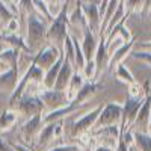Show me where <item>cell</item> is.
Returning a JSON list of instances; mask_svg holds the SVG:
<instances>
[{
  "label": "cell",
  "mask_w": 151,
  "mask_h": 151,
  "mask_svg": "<svg viewBox=\"0 0 151 151\" xmlns=\"http://www.w3.org/2000/svg\"><path fill=\"white\" fill-rule=\"evenodd\" d=\"M134 151H151V134L144 132H133Z\"/></svg>",
  "instance_id": "484cf974"
},
{
  "label": "cell",
  "mask_w": 151,
  "mask_h": 151,
  "mask_svg": "<svg viewBox=\"0 0 151 151\" xmlns=\"http://www.w3.org/2000/svg\"><path fill=\"white\" fill-rule=\"evenodd\" d=\"M14 17H15V14L9 9V6L0 0V23L6 24L11 18H14Z\"/></svg>",
  "instance_id": "d6a6232c"
},
{
  "label": "cell",
  "mask_w": 151,
  "mask_h": 151,
  "mask_svg": "<svg viewBox=\"0 0 151 151\" xmlns=\"http://www.w3.org/2000/svg\"><path fill=\"white\" fill-rule=\"evenodd\" d=\"M17 8H18V14L20 15H26V17L30 15V12L35 9L32 0H20V2L17 3Z\"/></svg>",
  "instance_id": "e575fe53"
},
{
  "label": "cell",
  "mask_w": 151,
  "mask_h": 151,
  "mask_svg": "<svg viewBox=\"0 0 151 151\" xmlns=\"http://www.w3.org/2000/svg\"><path fill=\"white\" fill-rule=\"evenodd\" d=\"M150 14H151V9H150Z\"/></svg>",
  "instance_id": "816d5d0a"
},
{
  "label": "cell",
  "mask_w": 151,
  "mask_h": 151,
  "mask_svg": "<svg viewBox=\"0 0 151 151\" xmlns=\"http://www.w3.org/2000/svg\"><path fill=\"white\" fill-rule=\"evenodd\" d=\"M62 52H64V56L67 60H70L71 64L74 65V60H76V47H74V41H73V36L68 33L65 41H64V45H62Z\"/></svg>",
  "instance_id": "f1b7e54d"
},
{
  "label": "cell",
  "mask_w": 151,
  "mask_h": 151,
  "mask_svg": "<svg viewBox=\"0 0 151 151\" xmlns=\"http://www.w3.org/2000/svg\"><path fill=\"white\" fill-rule=\"evenodd\" d=\"M0 151H14V148H12V145L9 142H6L5 139L0 137Z\"/></svg>",
  "instance_id": "60d3db41"
},
{
  "label": "cell",
  "mask_w": 151,
  "mask_h": 151,
  "mask_svg": "<svg viewBox=\"0 0 151 151\" xmlns=\"http://www.w3.org/2000/svg\"><path fill=\"white\" fill-rule=\"evenodd\" d=\"M103 109V104H98L94 109H91L89 112H86L83 116H80L79 119H76L73 122V127H71V134L73 136H80L83 133L91 132L95 127V122L98 119V115Z\"/></svg>",
  "instance_id": "8992f818"
},
{
  "label": "cell",
  "mask_w": 151,
  "mask_h": 151,
  "mask_svg": "<svg viewBox=\"0 0 151 151\" xmlns=\"http://www.w3.org/2000/svg\"><path fill=\"white\" fill-rule=\"evenodd\" d=\"M91 133H92L94 137L101 139V144L115 148V144L118 142V137H119V134H121V125H119V124L103 125V127L92 129Z\"/></svg>",
  "instance_id": "8fae6325"
},
{
  "label": "cell",
  "mask_w": 151,
  "mask_h": 151,
  "mask_svg": "<svg viewBox=\"0 0 151 151\" xmlns=\"http://www.w3.org/2000/svg\"><path fill=\"white\" fill-rule=\"evenodd\" d=\"M132 147L127 145V142L124 141V137H122V133L119 134L118 137V142H116V147H115V151H130Z\"/></svg>",
  "instance_id": "ab89813d"
},
{
  "label": "cell",
  "mask_w": 151,
  "mask_h": 151,
  "mask_svg": "<svg viewBox=\"0 0 151 151\" xmlns=\"http://www.w3.org/2000/svg\"><path fill=\"white\" fill-rule=\"evenodd\" d=\"M64 58H65V56H64V52H62V55L59 56V59H58L48 70L44 71L42 85H44L45 89H53V88H55V82H56V79H58V74H59V70H60V67H62Z\"/></svg>",
  "instance_id": "ffe728a7"
},
{
  "label": "cell",
  "mask_w": 151,
  "mask_h": 151,
  "mask_svg": "<svg viewBox=\"0 0 151 151\" xmlns=\"http://www.w3.org/2000/svg\"><path fill=\"white\" fill-rule=\"evenodd\" d=\"M42 80H44V70H42L41 67H38L35 62L32 60L30 65H29V68L26 70V73H24L21 77H20V80H18V83H17V86H15V89L11 92L9 104L14 106V104L18 101V98L24 94V91H26V88H27L29 83H32V82L42 83Z\"/></svg>",
  "instance_id": "3957f363"
},
{
  "label": "cell",
  "mask_w": 151,
  "mask_h": 151,
  "mask_svg": "<svg viewBox=\"0 0 151 151\" xmlns=\"http://www.w3.org/2000/svg\"><path fill=\"white\" fill-rule=\"evenodd\" d=\"M74 65L71 64L70 60H67L64 58V62H62V67L59 70V74H58V79L55 82V89H59V91H67V88L70 85V80L74 74Z\"/></svg>",
  "instance_id": "e0dca14e"
},
{
  "label": "cell",
  "mask_w": 151,
  "mask_h": 151,
  "mask_svg": "<svg viewBox=\"0 0 151 151\" xmlns=\"http://www.w3.org/2000/svg\"><path fill=\"white\" fill-rule=\"evenodd\" d=\"M18 67H9L0 73V88L8 89L12 92L18 83Z\"/></svg>",
  "instance_id": "ac0fdd59"
},
{
  "label": "cell",
  "mask_w": 151,
  "mask_h": 151,
  "mask_svg": "<svg viewBox=\"0 0 151 151\" xmlns=\"http://www.w3.org/2000/svg\"><path fill=\"white\" fill-rule=\"evenodd\" d=\"M141 47H144V48H150V50H151V41H145V42H141Z\"/></svg>",
  "instance_id": "7dc6e473"
},
{
  "label": "cell",
  "mask_w": 151,
  "mask_h": 151,
  "mask_svg": "<svg viewBox=\"0 0 151 151\" xmlns=\"http://www.w3.org/2000/svg\"><path fill=\"white\" fill-rule=\"evenodd\" d=\"M68 24H70V26H73V27H80L82 30L88 26L85 14H83V9H82V2H80V0H76V8L73 9L71 14H68Z\"/></svg>",
  "instance_id": "44dd1931"
},
{
  "label": "cell",
  "mask_w": 151,
  "mask_h": 151,
  "mask_svg": "<svg viewBox=\"0 0 151 151\" xmlns=\"http://www.w3.org/2000/svg\"><path fill=\"white\" fill-rule=\"evenodd\" d=\"M130 151H134V148H133V147H132V150H130Z\"/></svg>",
  "instance_id": "f907efd6"
},
{
  "label": "cell",
  "mask_w": 151,
  "mask_h": 151,
  "mask_svg": "<svg viewBox=\"0 0 151 151\" xmlns=\"http://www.w3.org/2000/svg\"><path fill=\"white\" fill-rule=\"evenodd\" d=\"M121 121H122V104H119L116 101H110L106 106H103L94 129L109 125V124H119L121 125Z\"/></svg>",
  "instance_id": "52a82bcc"
},
{
  "label": "cell",
  "mask_w": 151,
  "mask_h": 151,
  "mask_svg": "<svg viewBox=\"0 0 151 151\" xmlns=\"http://www.w3.org/2000/svg\"><path fill=\"white\" fill-rule=\"evenodd\" d=\"M109 59H110V55H109V50H107L106 33H100L98 47H97V52H95V56H94V60H95V65H97V73H98V76L107 68V65H109Z\"/></svg>",
  "instance_id": "5bb4252c"
},
{
  "label": "cell",
  "mask_w": 151,
  "mask_h": 151,
  "mask_svg": "<svg viewBox=\"0 0 151 151\" xmlns=\"http://www.w3.org/2000/svg\"><path fill=\"white\" fill-rule=\"evenodd\" d=\"M47 151H80V145H58Z\"/></svg>",
  "instance_id": "f35d334b"
},
{
  "label": "cell",
  "mask_w": 151,
  "mask_h": 151,
  "mask_svg": "<svg viewBox=\"0 0 151 151\" xmlns=\"http://www.w3.org/2000/svg\"><path fill=\"white\" fill-rule=\"evenodd\" d=\"M47 3H48V9H50V14H52L53 17H56L60 9L64 8L65 5V0H47Z\"/></svg>",
  "instance_id": "8d00e7d4"
},
{
  "label": "cell",
  "mask_w": 151,
  "mask_h": 151,
  "mask_svg": "<svg viewBox=\"0 0 151 151\" xmlns=\"http://www.w3.org/2000/svg\"><path fill=\"white\" fill-rule=\"evenodd\" d=\"M83 76L88 82H95V79L98 77V73H97V65H95V60H86V64L83 67Z\"/></svg>",
  "instance_id": "4dcf8cb0"
},
{
  "label": "cell",
  "mask_w": 151,
  "mask_h": 151,
  "mask_svg": "<svg viewBox=\"0 0 151 151\" xmlns=\"http://www.w3.org/2000/svg\"><path fill=\"white\" fill-rule=\"evenodd\" d=\"M18 20L14 17L11 18L6 24H5V29L2 30V33H0V36H5V35H12V33H18Z\"/></svg>",
  "instance_id": "d590c367"
},
{
  "label": "cell",
  "mask_w": 151,
  "mask_h": 151,
  "mask_svg": "<svg viewBox=\"0 0 151 151\" xmlns=\"http://www.w3.org/2000/svg\"><path fill=\"white\" fill-rule=\"evenodd\" d=\"M2 50H3V48H2V45H0V53H2ZM6 68H8V67L2 62V59H0V71H3V70H6Z\"/></svg>",
  "instance_id": "bcb514c9"
},
{
  "label": "cell",
  "mask_w": 151,
  "mask_h": 151,
  "mask_svg": "<svg viewBox=\"0 0 151 151\" xmlns=\"http://www.w3.org/2000/svg\"><path fill=\"white\" fill-rule=\"evenodd\" d=\"M32 3H33V8H35V11L40 14L45 21H48V23H52L53 21V15L50 14V9H48V3L45 2V0H32Z\"/></svg>",
  "instance_id": "83f0119b"
},
{
  "label": "cell",
  "mask_w": 151,
  "mask_h": 151,
  "mask_svg": "<svg viewBox=\"0 0 151 151\" xmlns=\"http://www.w3.org/2000/svg\"><path fill=\"white\" fill-rule=\"evenodd\" d=\"M11 145H12V148H14V151H30V148H27L26 145H23V144H14L12 142Z\"/></svg>",
  "instance_id": "ee69618b"
},
{
  "label": "cell",
  "mask_w": 151,
  "mask_h": 151,
  "mask_svg": "<svg viewBox=\"0 0 151 151\" xmlns=\"http://www.w3.org/2000/svg\"><path fill=\"white\" fill-rule=\"evenodd\" d=\"M38 97L42 100L45 109H48V110L64 107L70 103L67 91H59V89H55V88L53 89H45L44 88V91H41L40 94H38Z\"/></svg>",
  "instance_id": "ba28073f"
},
{
  "label": "cell",
  "mask_w": 151,
  "mask_h": 151,
  "mask_svg": "<svg viewBox=\"0 0 151 151\" xmlns=\"http://www.w3.org/2000/svg\"><path fill=\"white\" fill-rule=\"evenodd\" d=\"M15 104H17V112L27 118L38 115V113H42L45 110L42 100L38 95H30V94H23Z\"/></svg>",
  "instance_id": "5b68a950"
},
{
  "label": "cell",
  "mask_w": 151,
  "mask_h": 151,
  "mask_svg": "<svg viewBox=\"0 0 151 151\" xmlns=\"http://www.w3.org/2000/svg\"><path fill=\"white\" fill-rule=\"evenodd\" d=\"M150 119H151V94H147L145 101L142 103L139 112H137V116L133 122V132H144L148 133V125H150ZM132 127V129H133Z\"/></svg>",
  "instance_id": "4fadbf2b"
},
{
  "label": "cell",
  "mask_w": 151,
  "mask_h": 151,
  "mask_svg": "<svg viewBox=\"0 0 151 151\" xmlns=\"http://www.w3.org/2000/svg\"><path fill=\"white\" fill-rule=\"evenodd\" d=\"M73 2H76V0H65V3H67V5H71Z\"/></svg>",
  "instance_id": "c3c4849f"
},
{
  "label": "cell",
  "mask_w": 151,
  "mask_h": 151,
  "mask_svg": "<svg viewBox=\"0 0 151 151\" xmlns=\"http://www.w3.org/2000/svg\"><path fill=\"white\" fill-rule=\"evenodd\" d=\"M130 56L133 59H137V60L144 62L145 65L151 67V50H132Z\"/></svg>",
  "instance_id": "1f68e13d"
},
{
  "label": "cell",
  "mask_w": 151,
  "mask_h": 151,
  "mask_svg": "<svg viewBox=\"0 0 151 151\" xmlns=\"http://www.w3.org/2000/svg\"><path fill=\"white\" fill-rule=\"evenodd\" d=\"M144 88L137 83V82H134V83H132V85H129V95L130 97H139V95H144Z\"/></svg>",
  "instance_id": "74e56055"
},
{
  "label": "cell",
  "mask_w": 151,
  "mask_h": 151,
  "mask_svg": "<svg viewBox=\"0 0 151 151\" xmlns=\"http://www.w3.org/2000/svg\"><path fill=\"white\" fill-rule=\"evenodd\" d=\"M68 6L70 5H64V8L60 9V12L53 18V21L50 23V26L47 27V41L50 44H53L59 48H62L64 41L68 32Z\"/></svg>",
  "instance_id": "6da1fadb"
},
{
  "label": "cell",
  "mask_w": 151,
  "mask_h": 151,
  "mask_svg": "<svg viewBox=\"0 0 151 151\" xmlns=\"http://www.w3.org/2000/svg\"><path fill=\"white\" fill-rule=\"evenodd\" d=\"M133 47H134V40H130L129 42H124L121 47H118L116 50H113V52L110 53V59H109V65H107V68L113 73V71H115V68H116V67L121 64V62L132 53Z\"/></svg>",
  "instance_id": "2e32d148"
},
{
  "label": "cell",
  "mask_w": 151,
  "mask_h": 151,
  "mask_svg": "<svg viewBox=\"0 0 151 151\" xmlns=\"http://www.w3.org/2000/svg\"><path fill=\"white\" fill-rule=\"evenodd\" d=\"M97 47H98V36L86 26L83 29V41H82V50H83V55H85L86 60L94 59Z\"/></svg>",
  "instance_id": "9a60e30c"
},
{
  "label": "cell",
  "mask_w": 151,
  "mask_h": 151,
  "mask_svg": "<svg viewBox=\"0 0 151 151\" xmlns=\"http://www.w3.org/2000/svg\"><path fill=\"white\" fill-rule=\"evenodd\" d=\"M42 125H44L42 113H38V115L30 116L26 122H24L20 127V136L24 141V144H30L33 139H36L38 133H40L41 129H42Z\"/></svg>",
  "instance_id": "30bf717a"
},
{
  "label": "cell",
  "mask_w": 151,
  "mask_h": 151,
  "mask_svg": "<svg viewBox=\"0 0 151 151\" xmlns=\"http://www.w3.org/2000/svg\"><path fill=\"white\" fill-rule=\"evenodd\" d=\"M85 83H86V79H85L83 73H80V71L76 70L74 74H73V77H71V80H70V85H68V88H67V95H68V98H70V101H71L76 95H77V92L80 91V88H82Z\"/></svg>",
  "instance_id": "cb8c5ba5"
},
{
  "label": "cell",
  "mask_w": 151,
  "mask_h": 151,
  "mask_svg": "<svg viewBox=\"0 0 151 151\" xmlns=\"http://www.w3.org/2000/svg\"><path fill=\"white\" fill-rule=\"evenodd\" d=\"M47 27L45 21L36 14L27 15V45L32 53L41 50L42 41L47 40Z\"/></svg>",
  "instance_id": "7a4b0ae2"
},
{
  "label": "cell",
  "mask_w": 151,
  "mask_h": 151,
  "mask_svg": "<svg viewBox=\"0 0 151 151\" xmlns=\"http://www.w3.org/2000/svg\"><path fill=\"white\" fill-rule=\"evenodd\" d=\"M115 76H116V79H119L121 82H124V83H127V85H132V83H134L136 80H134V77H133V74L130 73V70L125 67L124 64H119L116 68H115Z\"/></svg>",
  "instance_id": "f546056e"
},
{
  "label": "cell",
  "mask_w": 151,
  "mask_h": 151,
  "mask_svg": "<svg viewBox=\"0 0 151 151\" xmlns=\"http://www.w3.org/2000/svg\"><path fill=\"white\" fill-rule=\"evenodd\" d=\"M0 40L9 42L14 48H17L20 53H32V52H30V48H29V45H27V41H24V38L20 36L18 33H12V35L0 36Z\"/></svg>",
  "instance_id": "d4e9b609"
},
{
  "label": "cell",
  "mask_w": 151,
  "mask_h": 151,
  "mask_svg": "<svg viewBox=\"0 0 151 151\" xmlns=\"http://www.w3.org/2000/svg\"><path fill=\"white\" fill-rule=\"evenodd\" d=\"M55 124H56V121L47 122V124L42 125L41 132L38 133V136H36V145L40 147V148L47 147L50 142L55 139Z\"/></svg>",
  "instance_id": "7402d4cb"
},
{
  "label": "cell",
  "mask_w": 151,
  "mask_h": 151,
  "mask_svg": "<svg viewBox=\"0 0 151 151\" xmlns=\"http://www.w3.org/2000/svg\"><path fill=\"white\" fill-rule=\"evenodd\" d=\"M82 9L86 18V24L97 36H100L101 30V15H100V8L95 3H83L82 2Z\"/></svg>",
  "instance_id": "7c38bea8"
},
{
  "label": "cell",
  "mask_w": 151,
  "mask_h": 151,
  "mask_svg": "<svg viewBox=\"0 0 151 151\" xmlns=\"http://www.w3.org/2000/svg\"><path fill=\"white\" fill-rule=\"evenodd\" d=\"M150 9H151V0H145L144 9H142V14H150Z\"/></svg>",
  "instance_id": "f6af8a7d"
},
{
  "label": "cell",
  "mask_w": 151,
  "mask_h": 151,
  "mask_svg": "<svg viewBox=\"0 0 151 151\" xmlns=\"http://www.w3.org/2000/svg\"><path fill=\"white\" fill-rule=\"evenodd\" d=\"M60 55H62V48H59V47H56L53 44H48L47 47L38 50L36 55L32 58V60L35 62L38 67H41L45 71L59 59Z\"/></svg>",
  "instance_id": "9c48e42d"
},
{
  "label": "cell",
  "mask_w": 151,
  "mask_h": 151,
  "mask_svg": "<svg viewBox=\"0 0 151 151\" xmlns=\"http://www.w3.org/2000/svg\"><path fill=\"white\" fill-rule=\"evenodd\" d=\"M92 151H115V148H113V147H109V145H104V144H100V145L94 147Z\"/></svg>",
  "instance_id": "7bdbcfd3"
},
{
  "label": "cell",
  "mask_w": 151,
  "mask_h": 151,
  "mask_svg": "<svg viewBox=\"0 0 151 151\" xmlns=\"http://www.w3.org/2000/svg\"><path fill=\"white\" fill-rule=\"evenodd\" d=\"M124 3H125V9H127L130 14L132 12H141L142 14L145 0H124Z\"/></svg>",
  "instance_id": "836d02e7"
},
{
  "label": "cell",
  "mask_w": 151,
  "mask_h": 151,
  "mask_svg": "<svg viewBox=\"0 0 151 151\" xmlns=\"http://www.w3.org/2000/svg\"><path fill=\"white\" fill-rule=\"evenodd\" d=\"M2 2H3V3H6V5L9 6V9H11L12 12H14L15 15L18 14V8H17V5H15L14 0H2Z\"/></svg>",
  "instance_id": "b9f144b4"
},
{
  "label": "cell",
  "mask_w": 151,
  "mask_h": 151,
  "mask_svg": "<svg viewBox=\"0 0 151 151\" xmlns=\"http://www.w3.org/2000/svg\"><path fill=\"white\" fill-rule=\"evenodd\" d=\"M0 59L2 62L9 68V67H18V59H20V52L14 47L3 48L0 53Z\"/></svg>",
  "instance_id": "4316f807"
},
{
  "label": "cell",
  "mask_w": 151,
  "mask_h": 151,
  "mask_svg": "<svg viewBox=\"0 0 151 151\" xmlns=\"http://www.w3.org/2000/svg\"><path fill=\"white\" fill-rule=\"evenodd\" d=\"M148 133L151 134V119H150V125H148Z\"/></svg>",
  "instance_id": "681fc988"
},
{
  "label": "cell",
  "mask_w": 151,
  "mask_h": 151,
  "mask_svg": "<svg viewBox=\"0 0 151 151\" xmlns=\"http://www.w3.org/2000/svg\"><path fill=\"white\" fill-rule=\"evenodd\" d=\"M148 91L144 95L139 97H129L125 100V103L122 104V121H121V129H132L133 122L137 116V112H139L142 103L145 101Z\"/></svg>",
  "instance_id": "277c9868"
},
{
  "label": "cell",
  "mask_w": 151,
  "mask_h": 151,
  "mask_svg": "<svg viewBox=\"0 0 151 151\" xmlns=\"http://www.w3.org/2000/svg\"><path fill=\"white\" fill-rule=\"evenodd\" d=\"M101 83H97V82H88L80 88V91L77 92V95H76L73 100H76L79 104H85L88 100H91V97H94L97 94V91L101 89Z\"/></svg>",
  "instance_id": "d6986e66"
},
{
  "label": "cell",
  "mask_w": 151,
  "mask_h": 151,
  "mask_svg": "<svg viewBox=\"0 0 151 151\" xmlns=\"http://www.w3.org/2000/svg\"><path fill=\"white\" fill-rule=\"evenodd\" d=\"M18 119V112L11 110V109H5L0 112V133H5L8 130H11L15 125Z\"/></svg>",
  "instance_id": "603a6c76"
}]
</instances>
